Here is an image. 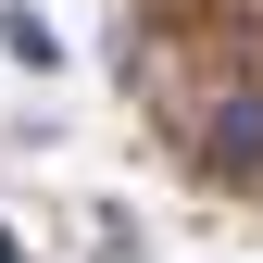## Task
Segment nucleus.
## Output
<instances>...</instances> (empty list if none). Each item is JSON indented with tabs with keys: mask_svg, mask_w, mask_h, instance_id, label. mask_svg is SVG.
Instances as JSON below:
<instances>
[{
	"mask_svg": "<svg viewBox=\"0 0 263 263\" xmlns=\"http://www.w3.org/2000/svg\"><path fill=\"white\" fill-rule=\"evenodd\" d=\"M188 151H201V176L263 188V76H251V88H226V101L201 113V138H188Z\"/></svg>",
	"mask_w": 263,
	"mask_h": 263,
	"instance_id": "1",
	"label": "nucleus"
},
{
	"mask_svg": "<svg viewBox=\"0 0 263 263\" xmlns=\"http://www.w3.org/2000/svg\"><path fill=\"white\" fill-rule=\"evenodd\" d=\"M0 263H25V238H13V226H0Z\"/></svg>",
	"mask_w": 263,
	"mask_h": 263,
	"instance_id": "2",
	"label": "nucleus"
}]
</instances>
